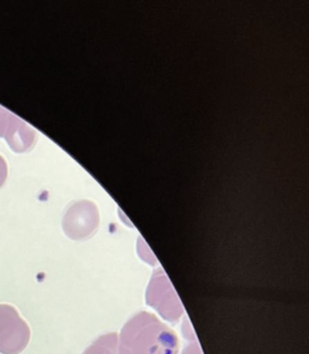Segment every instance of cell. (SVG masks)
I'll use <instances>...</instances> for the list:
<instances>
[{
    "label": "cell",
    "instance_id": "cell-1",
    "mask_svg": "<svg viewBox=\"0 0 309 354\" xmlns=\"http://www.w3.org/2000/svg\"><path fill=\"white\" fill-rule=\"evenodd\" d=\"M120 354H178L179 340L169 326L150 312H139L124 324Z\"/></svg>",
    "mask_w": 309,
    "mask_h": 354
},
{
    "label": "cell",
    "instance_id": "cell-7",
    "mask_svg": "<svg viewBox=\"0 0 309 354\" xmlns=\"http://www.w3.org/2000/svg\"><path fill=\"white\" fill-rule=\"evenodd\" d=\"M8 178V163L3 156H0V187L4 185Z\"/></svg>",
    "mask_w": 309,
    "mask_h": 354
},
{
    "label": "cell",
    "instance_id": "cell-8",
    "mask_svg": "<svg viewBox=\"0 0 309 354\" xmlns=\"http://www.w3.org/2000/svg\"><path fill=\"white\" fill-rule=\"evenodd\" d=\"M182 354H203L200 351V346L196 342V340H192L190 345L186 346L185 350Z\"/></svg>",
    "mask_w": 309,
    "mask_h": 354
},
{
    "label": "cell",
    "instance_id": "cell-4",
    "mask_svg": "<svg viewBox=\"0 0 309 354\" xmlns=\"http://www.w3.org/2000/svg\"><path fill=\"white\" fill-rule=\"evenodd\" d=\"M98 225V208L90 201L74 203L63 219V230L69 239L74 241H80L93 235Z\"/></svg>",
    "mask_w": 309,
    "mask_h": 354
},
{
    "label": "cell",
    "instance_id": "cell-3",
    "mask_svg": "<svg viewBox=\"0 0 309 354\" xmlns=\"http://www.w3.org/2000/svg\"><path fill=\"white\" fill-rule=\"evenodd\" d=\"M30 330L17 310L0 305V353L19 354L27 347Z\"/></svg>",
    "mask_w": 309,
    "mask_h": 354
},
{
    "label": "cell",
    "instance_id": "cell-2",
    "mask_svg": "<svg viewBox=\"0 0 309 354\" xmlns=\"http://www.w3.org/2000/svg\"><path fill=\"white\" fill-rule=\"evenodd\" d=\"M147 304L168 322H178L184 315V307L162 270L153 272L147 290Z\"/></svg>",
    "mask_w": 309,
    "mask_h": 354
},
{
    "label": "cell",
    "instance_id": "cell-6",
    "mask_svg": "<svg viewBox=\"0 0 309 354\" xmlns=\"http://www.w3.org/2000/svg\"><path fill=\"white\" fill-rule=\"evenodd\" d=\"M119 336L116 333H109L93 341L82 354H118Z\"/></svg>",
    "mask_w": 309,
    "mask_h": 354
},
{
    "label": "cell",
    "instance_id": "cell-5",
    "mask_svg": "<svg viewBox=\"0 0 309 354\" xmlns=\"http://www.w3.org/2000/svg\"><path fill=\"white\" fill-rule=\"evenodd\" d=\"M0 138H4L15 153H26L33 147L35 131L12 113L0 106Z\"/></svg>",
    "mask_w": 309,
    "mask_h": 354
}]
</instances>
